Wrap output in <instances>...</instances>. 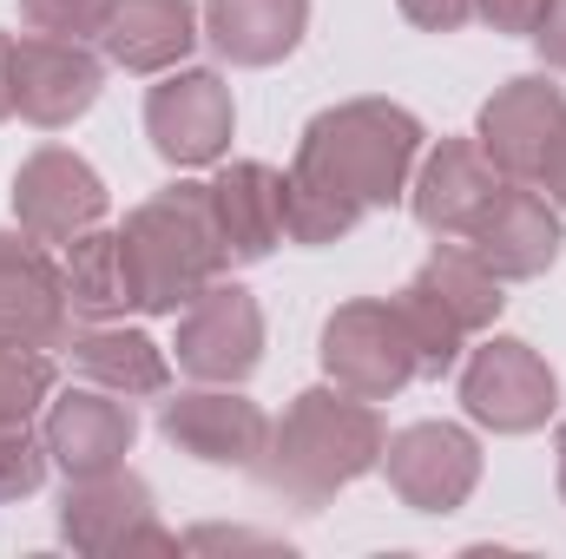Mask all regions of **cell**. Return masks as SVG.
<instances>
[{
  "mask_svg": "<svg viewBox=\"0 0 566 559\" xmlns=\"http://www.w3.org/2000/svg\"><path fill=\"white\" fill-rule=\"evenodd\" d=\"M422 158V119L396 99H349L303 126V145L283 171V238L336 244L369 211H389L409 191Z\"/></svg>",
  "mask_w": 566,
  "mask_h": 559,
  "instance_id": "cell-1",
  "label": "cell"
},
{
  "mask_svg": "<svg viewBox=\"0 0 566 559\" xmlns=\"http://www.w3.org/2000/svg\"><path fill=\"white\" fill-rule=\"evenodd\" d=\"M389 428L376 415V402L349 395V389H303L283 421H271V447H264V481L271 494L296 507H323L336 500L349 481H363L369 467H382Z\"/></svg>",
  "mask_w": 566,
  "mask_h": 559,
  "instance_id": "cell-2",
  "label": "cell"
},
{
  "mask_svg": "<svg viewBox=\"0 0 566 559\" xmlns=\"http://www.w3.org/2000/svg\"><path fill=\"white\" fill-rule=\"evenodd\" d=\"M126 271H133V303L145 316H178L205 283L231 271L218 218H211V184H165L119 224Z\"/></svg>",
  "mask_w": 566,
  "mask_h": 559,
  "instance_id": "cell-3",
  "label": "cell"
},
{
  "mask_svg": "<svg viewBox=\"0 0 566 559\" xmlns=\"http://www.w3.org/2000/svg\"><path fill=\"white\" fill-rule=\"evenodd\" d=\"M501 303H507L501 277L468 244H441L396 296V309H402V323L416 336V369L422 376H448L468 356V342L501 323Z\"/></svg>",
  "mask_w": 566,
  "mask_h": 559,
  "instance_id": "cell-4",
  "label": "cell"
},
{
  "mask_svg": "<svg viewBox=\"0 0 566 559\" xmlns=\"http://www.w3.org/2000/svg\"><path fill=\"white\" fill-rule=\"evenodd\" d=\"M323 376L363 402H389L402 395L422 369H416V336L402 323V309L389 296H356L343 309H329L323 323Z\"/></svg>",
  "mask_w": 566,
  "mask_h": 559,
  "instance_id": "cell-5",
  "label": "cell"
},
{
  "mask_svg": "<svg viewBox=\"0 0 566 559\" xmlns=\"http://www.w3.org/2000/svg\"><path fill=\"white\" fill-rule=\"evenodd\" d=\"M461 409L494 434H534L560 415V376L521 336H481L461 362Z\"/></svg>",
  "mask_w": 566,
  "mask_h": 559,
  "instance_id": "cell-6",
  "label": "cell"
},
{
  "mask_svg": "<svg viewBox=\"0 0 566 559\" xmlns=\"http://www.w3.org/2000/svg\"><path fill=\"white\" fill-rule=\"evenodd\" d=\"M231 133H238V106H231V86L211 66H171L145 93V139L178 171L218 165L231 151Z\"/></svg>",
  "mask_w": 566,
  "mask_h": 559,
  "instance_id": "cell-7",
  "label": "cell"
},
{
  "mask_svg": "<svg viewBox=\"0 0 566 559\" xmlns=\"http://www.w3.org/2000/svg\"><path fill=\"white\" fill-rule=\"evenodd\" d=\"M178 369L191 382H244L264 362V309L244 283H205L185 309H178V342H171Z\"/></svg>",
  "mask_w": 566,
  "mask_h": 559,
  "instance_id": "cell-8",
  "label": "cell"
},
{
  "mask_svg": "<svg viewBox=\"0 0 566 559\" xmlns=\"http://www.w3.org/2000/svg\"><path fill=\"white\" fill-rule=\"evenodd\" d=\"M99 86H106V60L86 40H60V33L13 40V113L27 126L66 133L73 119L99 106Z\"/></svg>",
  "mask_w": 566,
  "mask_h": 559,
  "instance_id": "cell-9",
  "label": "cell"
},
{
  "mask_svg": "<svg viewBox=\"0 0 566 559\" xmlns=\"http://www.w3.org/2000/svg\"><path fill=\"white\" fill-rule=\"evenodd\" d=\"M382 474L409 514H454L481 487V441L454 421H416V428L389 434Z\"/></svg>",
  "mask_w": 566,
  "mask_h": 559,
  "instance_id": "cell-10",
  "label": "cell"
},
{
  "mask_svg": "<svg viewBox=\"0 0 566 559\" xmlns=\"http://www.w3.org/2000/svg\"><path fill=\"white\" fill-rule=\"evenodd\" d=\"M158 434L205 467H258L271 447V415L238 395V382H198L158 409Z\"/></svg>",
  "mask_w": 566,
  "mask_h": 559,
  "instance_id": "cell-11",
  "label": "cell"
},
{
  "mask_svg": "<svg viewBox=\"0 0 566 559\" xmlns=\"http://www.w3.org/2000/svg\"><path fill=\"white\" fill-rule=\"evenodd\" d=\"M60 534H66L80 553H133V547H158V553H171V547H178V534H165V527H158L151 487H145L133 467L66 481Z\"/></svg>",
  "mask_w": 566,
  "mask_h": 559,
  "instance_id": "cell-12",
  "label": "cell"
},
{
  "mask_svg": "<svg viewBox=\"0 0 566 559\" xmlns=\"http://www.w3.org/2000/svg\"><path fill=\"white\" fill-rule=\"evenodd\" d=\"M13 218L40 244H73L106 218V178L73 151V145H40L13 171Z\"/></svg>",
  "mask_w": 566,
  "mask_h": 559,
  "instance_id": "cell-13",
  "label": "cell"
},
{
  "mask_svg": "<svg viewBox=\"0 0 566 559\" xmlns=\"http://www.w3.org/2000/svg\"><path fill=\"white\" fill-rule=\"evenodd\" d=\"M40 441L53 454V467L66 481H86V474H113L126 467L133 441H139V415L126 395L113 389H93V382H73L46 402V421H40Z\"/></svg>",
  "mask_w": 566,
  "mask_h": 559,
  "instance_id": "cell-14",
  "label": "cell"
},
{
  "mask_svg": "<svg viewBox=\"0 0 566 559\" xmlns=\"http://www.w3.org/2000/svg\"><path fill=\"white\" fill-rule=\"evenodd\" d=\"M461 244H468L501 283H527V277H547V271H554V257H560V244H566V224H560V211H554L547 191L507 178L501 198L481 211V224H474Z\"/></svg>",
  "mask_w": 566,
  "mask_h": 559,
  "instance_id": "cell-15",
  "label": "cell"
},
{
  "mask_svg": "<svg viewBox=\"0 0 566 559\" xmlns=\"http://www.w3.org/2000/svg\"><path fill=\"white\" fill-rule=\"evenodd\" d=\"M560 126H566V93L547 73H521V80H507V86L481 106L474 139H481V151L501 165V178L534 184L541 165H547V151H554V139H560Z\"/></svg>",
  "mask_w": 566,
  "mask_h": 559,
  "instance_id": "cell-16",
  "label": "cell"
},
{
  "mask_svg": "<svg viewBox=\"0 0 566 559\" xmlns=\"http://www.w3.org/2000/svg\"><path fill=\"white\" fill-rule=\"evenodd\" d=\"M0 336L33 342V349H66L73 336L60 257L27 231H0Z\"/></svg>",
  "mask_w": 566,
  "mask_h": 559,
  "instance_id": "cell-17",
  "label": "cell"
},
{
  "mask_svg": "<svg viewBox=\"0 0 566 559\" xmlns=\"http://www.w3.org/2000/svg\"><path fill=\"white\" fill-rule=\"evenodd\" d=\"M501 184H507V178H501V165L481 151V139H441L422 158L416 184H409V211H416V224H422L428 238L461 244V238L481 224V211L501 198Z\"/></svg>",
  "mask_w": 566,
  "mask_h": 559,
  "instance_id": "cell-18",
  "label": "cell"
},
{
  "mask_svg": "<svg viewBox=\"0 0 566 559\" xmlns=\"http://www.w3.org/2000/svg\"><path fill=\"white\" fill-rule=\"evenodd\" d=\"M211 218L231 264H264L283 244V171L264 158H238L211 178Z\"/></svg>",
  "mask_w": 566,
  "mask_h": 559,
  "instance_id": "cell-19",
  "label": "cell"
},
{
  "mask_svg": "<svg viewBox=\"0 0 566 559\" xmlns=\"http://www.w3.org/2000/svg\"><path fill=\"white\" fill-rule=\"evenodd\" d=\"M73 349V376L93 382V389H113L126 402H145V395H165L171 389V356L145 336V329H126V323H86L80 336H66Z\"/></svg>",
  "mask_w": 566,
  "mask_h": 559,
  "instance_id": "cell-20",
  "label": "cell"
},
{
  "mask_svg": "<svg viewBox=\"0 0 566 559\" xmlns=\"http://www.w3.org/2000/svg\"><path fill=\"white\" fill-rule=\"evenodd\" d=\"M99 46L126 73H171L198 46V7L191 0H119Z\"/></svg>",
  "mask_w": 566,
  "mask_h": 559,
  "instance_id": "cell-21",
  "label": "cell"
},
{
  "mask_svg": "<svg viewBox=\"0 0 566 559\" xmlns=\"http://www.w3.org/2000/svg\"><path fill=\"white\" fill-rule=\"evenodd\" d=\"M310 27V0H205V33L231 66H277Z\"/></svg>",
  "mask_w": 566,
  "mask_h": 559,
  "instance_id": "cell-22",
  "label": "cell"
},
{
  "mask_svg": "<svg viewBox=\"0 0 566 559\" xmlns=\"http://www.w3.org/2000/svg\"><path fill=\"white\" fill-rule=\"evenodd\" d=\"M60 277H66V303L80 323H119L133 303V271H126V244L119 231L93 224L73 244H60Z\"/></svg>",
  "mask_w": 566,
  "mask_h": 559,
  "instance_id": "cell-23",
  "label": "cell"
},
{
  "mask_svg": "<svg viewBox=\"0 0 566 559\" xmlns=\"http://www.w3.org/2000/svg\"><path fill=\"white\" fill-rule=\"evenodd\" d=\"M53 356L33 342H7L0 336V421H33L53 402Z\"/></svg>",
  "mask_w": 566,
  "mask_h": 559,
  "instance_id": "cell-24",
  "label": "cell"
},
{
  "mask_svg": "<svg viewBox=\"0 0 566 559\" xmlns=\"http://www.w3.org/2000/svg\"><path fill=\"white\" fill-rule=\"evenodd\" d=\"M46 441L27 421H0V500H27L46 481Z\"/></svg>",
  "mask_w": 566,
  "mask_h": 559,
  "instance_id": "cell-25",
  "label": "cell"
},
{
  "mask_svg": "<svg viewBox=\"0 0 566 559\" xmlns=\"http://www.w3.org/2000/svg\"><path fill=\"white\" fill-rule=\"evenodd\" d=\"M119 0H20V20L33 33H60V40H99Z\"/></svg>",
  "mask_w": 566,
  "mask_h": 559,
  "instance_id": "cell-26",
  "label": "cell"
},
{
  "mask_svg": "<svg viewBox=\"0 0 566 559\" xmlns=\"http://www.w3.org/2000/svg\"><path fill=\"white\" fill-rule=\"evenodd\" d=\"M474 20H488L494 33H521V40H534V27L547 20V0H474Z\"/></svg>",
  "mask_w": 566,
  "mask_h": 559,
  "instance_id": "cell-27",
  "label": "cell"
},
{
  "mask_svg": "<svg viewBox=\"0 0 566 559\" xmlns=\"http://www.w3.org/2000/svg\"><path fill=\"white\" fill-rule=\"evenodd\" d=\"M422 33H461L474 20V0H396Z\"/></svg>",
  "mask_w": 566,
  "mask_h": 559,
  "instance_id": "cell-28",
  "label": "cell"
},
{
  "mask_svg": "<svg viewBox=\"0 0 566 559\" xmlns=\"http://www.w3.org/2000/svg\"><path fill=\"white\" fill-rule=\"evenodd\" d=\"M534 46L554 73H566V0H547V20L534 27Z\"/></svg>",
  "mask_w": 566,
  "mask_h": 559,
  "instance_id": "cell-29",
  "label": "cell"
},
{
  "mask_svg": "<svg viewBox=\"0 0 566 559\" xmlns=\"http://www.w3.org/2000/svg\"><path fill=\"white\" fill-rule=\"evenodd\" d=\"M547 198H554V211L566 218V126H560V139H554V151H547V165H541V178H534Z\"/></svg>",
  "mask_w": 566,
  "mask_h": 559,
  "instance_id": "cell-30",
  "label": "cell"
},
{
  "mask_svg": "<svg viewBox=\"0 0 566 559\" xmlns=\"http://www.w3.org/2000/svg\"><path fill=\"white\" fill-rule=\"evenodd\" d=\"M0 119H13V33H0Z\"/></svg>",
  "mask_w": 566,
  "mask_h": 559,
  "instance_id": "cell-31",
  "label": "cell"
},
{
  "mask_svg": "<svg viewBox=\"0 0 566 559\" xmlns=\"http://www.w3.org/2000/svg\"><path fill=\"white\" fill-rule=\"evenodd\" d=\"M554 454H560V500H566V421H560V434H554Z\"/></svg>",
  "mask_w": 566,
  "mask_h": 559,
  "instance_id": "cell-32",
  "label": "cell"
}]
</instances>
